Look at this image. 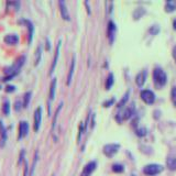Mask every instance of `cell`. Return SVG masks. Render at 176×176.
Returning a JSON list of instances; mask_svg holds the SVG:
<instances>
[{"mask_svg": "<svg viewBox=\"0 0 176 176\" xmlns=\"http://www.w3.org/2000/svg\"><path fill=\"white\" fill-rule=\"evenodd\" d=\"M153 83L157 89H161L167 83V75L161 67H155L153 70Z\"/></svg>", "mask_w": 176, "mask_h": 176, "instance_id": "obj_1", "label": "cell"}, {"mask_svg": "<svg viewBox=\"0 0 176 176\" xmlns=\"http://www.w3.org/2000/svg\"><path fill=\"white\" fill-rule=\"evenodd\" d=\"M23 63H24V56H21L19 60L15 61V63L13 64L11 67L7 68L6 69V74H8L7 77H5V79L3 81H10V78H12L13 76H15L18 73H19V70H20L21 66L23 65Z\"/></svg>", "mask_w": 176, "mask_h": 176, "instance_id": "obj_2", "label": "cell"}, {"mask_svg": "<svg viewBox=\"0 0 176 176\" xmlns=\"http://www.w3.org/2000/svg\"><path fill=\"white\" fill-rule=\"evenodd\" d=\"M163 171V166L160 165V164H149V165H145L143 169V173L145 175L149 176H154L160 174Z\"/></svg>", "mask_w": 176, "mask_h": 176, "instance_id": "obj_3", "label": "cell"}, {"mask_svg": "<svg viewBox=\"0 0 176 176\" xmlns=\"http://www.w3.org/2000/svg\"><path fill=\"white\" fill-rule=\"evenodd\" d=\"M141 99L148 105H152L155 101V95L150 89H144L141 91Z\"/></svg>", "mask_w": 176, "mask_h": 176, "instance_id": "obj_4", "label": "cell"}, {"mask_svg": "<svg viewBox=\"0 0 176 176\" xmlns=\"http://www.w3.org/2000/svg\"><path fill=\"white\" fill-rule=\"evenodd\" d=\"M120 145L116 143H111V144H107V145L103 146V154H105L107 157H112L115 154L118 152Z\"/></svg>", "mask_w": 176, "mask_h": 176, "instance_id": "obj_5", "label": "cell"}, {"mask_svg": "<svg viewBox=\"0 0 176 176\" xmlns=\"http://www.w3.org/2000/svg\"><path fill=\"white\" fill-rule=\"evenodd\" d=\"M133 112H134V106L133 105L128 106L126 109H123L122 112L119 113L120 118H117V120H118L119 122H122L123 120H128L129 118H131V117H132Z\"/></svg>", "mask_w": 176, "mask_h": 176, "instance_id": "obj_6", "label": "cell"}, {"mask_svg": "<svg viewBox=\"0 0 176 176\" xmlns=\"http://www.w3.org/2000/svg\"><path fill=\"white\" fill-rule=\"evenodd\" d=\"M42 121V108L38 107L34 111V131H39Z\"/></svg>", "mask_w": 176, "mask_h": 176, "instance_id": "obj_7", "label": "cell"}, {"mask_svg": "<svg viewBox=\"0 0 176 176\" xmlns=\"http://www.w3.org/2000/svg\"><path fill=\"white\" fill-rule=\"evenodd\" d=\"M97 167V162L96 161H91L88 164H86L85 167H84L83 172H82V176H90L91 173L96 170Z\"/></svg>", "mask_w": 176, "mask_h": 176, "instance_id": "obj_8", "label": "cell"}, {"mask_svg": "<svg viewBox=\"0 0 176 176\" xmlns=\"http://www.w3.org/2000/svg\"><path fill=\"white\" fill-rule=\"evenodd\" d=\"M116 33H117V27H116V24H115V22L110 20L108 23V38H109L110 43H113V41H115Z\"/></svg>", "mask_w": 176, "mask_h": 176, "instance_id": "obj_9", "label": "cell"}, {"mask_svg": "<svg viewBox=\"0 0 176 176\" xmlns=\"http://www.w3.org/2000/svg\"><path fill=\"white\" fill-rule=\"evenodd\" d=\"M29 132V124L27 121H20V124H19V136L18 139L21 140L22 138H24Z\"/></svg>", "mask_w": 176, "mask_h": 176, "instance_id": "obj_10", "label": "cell"}, {"mask_svg": "<svg viewBox=\"0 0 176 176\" xmlns=\"http://www.w3.org/2000/svg\"><path fill=\"white\" fill-rule=\"evenodd\" d=\"M58 6H60V10H61V15H62V18H63L64 20L69 21L70 20L69 13H68L67 7H66V5H65V1L61 0L60 2H58Z\"/></svg>", "mask_w": 176, "mask_h": 176, "instance_id": "obj_11", "label": "cell"}, {"mask_svg": "<svg viewBox=\"0 0 176 176\" xmlns=\"http://www.w3.org/2000/svg\"><path fill=\"white\" fill-rule=\"evenodd\" d=\"M146 76H148L146 70H142V72H140V73L136 75V85H138L139 87H142V86L144 85V83H145V81H146Z\"/></svg>", "mask_w": 176, "mask_h": 176, "instance_id": "obj_12", "label": "cell"}, {"mask_svg": "<svg viewBox=\"0 0 176 176\" xmlns=\"http://www.w3.org/2000/svg\"><path fill=\"white\" fill-rule=\"evenodd\" d=\"M60 48H61V40L58 41L57 45H56V50H55V56H54V60H53V64L51 66V70H50V74H52L54 72L56 67V64H57V58H58V55H60Z\"/></svg>", "mask_w": 176, "mask_h": 176, "instance_id": "obj_13", "label": "cell"}, {"mask_svg": "<svg viewBox=\"0 0 176 176\" xmlns=\"http://www.w3.org/2000/svg\"><path fill=\"white\" fill-rule=\"evenodd\" d=\"M5 42L8 43V44L13 45V44H17V43L19 42V38H18V35L15 34H8L5 36Z\"/></svg>", "mask_w": 176, "mask_h": 176, "instance_id": "obj_14", "label": "cell"}, {"mask_svg": "<svg viewBox=\"0 0 176 176\" xmlns=\"http://www.w3.org/2000/svg\"><path fill=\"white\" fill-rule=\"evenodd\" d=\"M0 136H1V146H3L7 141V130L3 126L2 121H0Z\"/></svg>", "mask_w": 176, "mask_h": 176, "instance_id": "obj_15", "label": "cell"}, {"mask_svg": "<svg viewBox=\"0 0 176 176\" xmlns=\"http://www.w3.org/2000/svg\"><path fill=\"white\" fill-rule=\"evenodd\" d=\"M74 70H75V55L73 56V58H72V63H70V68H69V72H68V76H67V85H69L70 82H72Z\"/></svg>", "mask_w": 176, "mask_h": 176, "instance_id": "obj_16", "label": "cell"}, {"mask_svg": "<svg viewBox=\"0 0 176 176\" xmlns=\"http://www.w3.org/2000/svg\"><path fill=\"white\" fill-rule=\"evenodd\" d=\"M55 89H56V78H53L50 86V100H54L55 98Z\"/></svg>", "mask_w": 176, "mask_h": 176, "instance_id": "obj_17", "label": "cell"}, {"mask_svg": "<svg viewBox=\"0 0 176 176\" xmlns=\"http://www.w3.org/2000/svg\"><path fill=\"white\" fill-rule=\"evenodd\" d=\"M167 167H169L171 171H175L176 170V155L175 156H171V157L167 158Z\"/></svg>", "mask_w": 176, "mask_h": 176, "instance_id": "obj_18", "label": "cell"}, {"mask_svg": "<svg viewBox=\"0 0 176 176\" xmlns=\"http://www.w3.org/2000/svg\"><path fill=\"white\" fill-rule=\"evenodd\" d=\"M165 10L166 12H172V11L176 10V1H172V0L167 1L165 5Z\"/></svg>", "mask_w": 176, "mask_h": 176, "instance_id": "obj_19", "label": "cell"}, {"mask_svg": "<svg viewBox=\"0 0 176 176\" xmlns=\"http://www.w3.org/2000/svg\"><path fill=\"white\" fill-rule=\"evenodd\" d=\"M113 83H115V79H113V74L110 73L107 77V81H106V89L109 90L111 87H112Z\"/></svg>", "mask_w": 176, "mask_h": 176, "instance_id": "obj_20", "label": "cell"}, {"mask_svg": "<svg viewBox=\"0 0 176 176\" xmlns=\"http://www.w3.org/2000/svg\"><path fill=\"white\" fill-rule=\"evenodd\" d=\"M112 171L115 172V173H122V172L124 171V167H123V165H121V164H113Z\"/></svg>", "mask_w": 176, "mask_h": 176, "instance_id": "obj_21", "label": "cell"}, {"mask_svg": "<svg viewBox=\"0 0 176 176\" xmlns=\"http://www.w3.org/2000/svg\"><path fill=\"white\" fill-rule=\"evenodd\" d=\"M31 95H32V94H31V91H28V93L24 95V100H23V107H24V108H27V107H28V105H29V103H30Z\"/></svg>", "mask_w": 176, "mask_h": 176, "instance_id": "obj_22", "label": "cell"}, {"mask_svg": "<svg viewBox=\"0 0 176 176\" xmlns=\"http://www.w3.org/2000/svg\"><path fill=\"white\" fill-rule=\"evenodd\" d=\"M128 98H129V91H127L126 94H124V96H123V98L121 99L120 101H119V103H118V107L119 108H122L123 106H124V103L128 101Z\"/></svg>", "mask_w": 176, "mask_h": 176, "instance_id": "obj_23", "label": "cell"}, {"mask_svg": "<svg viewBox=\"0 0 176 176\" xmlns=\"http://www.w3.org/2000/svg\"><path fill=\"white\" fill-rule=\"evenodd\" d=\"M23 21L29 25V30H30V33H29V42L31 43V41H32V36H33V25L30 21H28V20H23Z\"/></svg>", "mask_w": 176, "mask_h": 176, "instance_id": "obj_24", "label": "cell"}, {"mask_svg": "<svg viewBox=\"0 0 176 176\" xmlns=\"http://www.w3.org/2000/svg\"><path fill=\"white\" fill-rule=\"evenodd\" d=\"M9 112H10V103H9V100H6L3 103V113L9 115Z\"/></svg>", "mask_w": 176, "mask_h": 176, "instance_id": "obj_25", "label": "cell"}, {"mask_svg": "<svg viewBox=\"0 0 176 176\" xmlns=\"http://www.w3.org/2000/svg\"><path fill=\"white\" fill-rule=\"evenodd\" d=\"M38 158H39V153H38V151H36V152H35V155H34V161H33V165H32V169H31L30 176H33V173H34V169H35V165H36V162H38Z\"/></svg>", "mask_w": 176, "mask_h": 176, "instance_id": "obj_26", "label": "cell"}, {"mask_svg": "<svg viewBox=\"0 0 176 176\" xmlns=\"http://www.w3.org/2000/svg\"><path fill=\"white\" fill-rule=\"evenodd\" d=\"M171 99H172V103L173 105L176 107V87H173L171 90Z\"/></svg>", "mask_w": 176, "mask_h": 176, "instance_id": "obj_27", "label": "cell"}, {"mask_svg": "<svg viewBox=\"0 0 176 176\" xmlns=\"http://www.w3.org/2000/svg\"><path fill=\"white\" fill-rule=\"evenodd\" d=\"M41 51H42L41 46H38V48H36V60H35V65H38V64L40 63V60H41Z\"/></svg>", "mask_w": 176, "mask_h": 176, "instance_id": "obj_28", "label": "cell"}, {"mask_svg": "<svg viewBox=\"0 0 176 176\" xmlns=\"http://www.w3.org/2000/svg\"><path fill=\"white\" fill-rule=\"evenodd\" d=\"M146 134V129L145 128H140V129H136V136H143Z\"/></svg>", "mask_w": 176, "mask_h": 176, "instance_id": "obj_29", "label": "cell"}, {"mask_svg": "<svg viewBox=\"0 0 176 176\" xmlns=\"http://www.w3.org/2000/svg\"><path fill=\"white\" fill-rule=\"evenodd\" d=\"M158 31H160V28H158L157 25H153V27H152L151 29H150V32L152 33V34H157L158 33Z\"/></svg>", "mask_w": 176, "mask_h": 176, "instance_id": "obj_30", "label": "cell"}, {"mask_svg": "<svg viewBox=\"0 0 176 176\" xmlns=\"http://www.w3.org/2000/svg\"><path fill=\"white\" fill-rule=\"evenodd\" d=\"M113 103H115V98H112V99H109L108 101H106V103H103V106H105V107H110V106L112 105Z\"/></svg>", "mask_w": 176, "mask_h": 176, "instance_id": "obj_31", "label": "cell"}, {"mask_svg": "<svg viewBox=\"0 0 176 176\" xmlns=\"http://www.w3.org/2000/svg\"><path fill=\"white\" fill-rule=\"evenodd\" d=\"M82 133H83V123H81V126H79V133H78V138H77L78 141L81 140Z\"/></svg>", "mask_w": 176, "mask_h": 176, "instance_id": "obj_32", "label": "cell"}, {"mask_svg": "<svg viewBox=\"0 0 176 176\" xmlns=\"http://www.w3.org/2000/svg\"><path fill=\"white\" fill-rule=\"evenodd\" d=\"M28 171H29V166H28V163L25 162V169H24V174H23V176H28Z\"/></svg>", "mask_w": 176, "mask_h": 176, "instance_id": "obj_33", "label": "cell"}, {"mask_svg": "<svg viewBox=\"0 0 176 176\" xmlns=\"http://www.w3.org/2000/svg\"><path fill=\"white\" fill-rule=\"evenodd\" d=\"M15 86H8L7 87V91H13L15 90Z\"/></svg>", "mask_w": 176, "mask_h": 176, "instance_id": "obj_34", "label": "cell"}, {"mask_svg": "<svg viewBox=\"0 0 176 176\" xmlns=\"http://www.w3.org/2000/svg\"><path fill=\"white\" fill-rule=\"evenodd\" d=\"M85 5L87 6V11H88V13H90V9H89V6H88V2H87V1H85Z\"/></svg>", "mask_w": 176, "mask_h": 176, "instance_id": "obj_35", "label": "cell"}, {"mask_svg": "<svg viewBox=\"0 0 176 176\" xmlns=\"http://www.w3.org/2000/svg\"><path fill=\"white\" fill-rule=\"evenodd\" d=\"M173 55H174V58H175V61H176V48H174V53H173Z\"/></svg>", "mask_w": 176, "mask_h": 176, "instance_id": "obj_36", "label": "cell"}, {"mask_svg": "<svg viewBox=\"0 0 176 176\" xmlns=\"http://www.w3.org/2000/svg\"><path fill=\"white\" fill-rule=\"evenodd\" d=\"M173 27H174V29L176 30V19L174 20V22H173Z\"/></svg>", "mask_w": 176, "mask_h": 176, "instance_id": "obj_37", "label": "cell"}, {"mask_svg": "<svg viewBox=\"0 0 176 176\" xmlns=\"http://www.w3.org/2000/svg\"><path fill=\"white\" fill-rule=\"evenodd\" d=\"M52 176H54V175H52Z\"/></svg>", "mask_w": 176, "mask_h": 176, "instance_id": "obj_38", "label": "cell"}]
</instances>
